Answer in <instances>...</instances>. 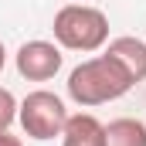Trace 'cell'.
Here are the masks:
<instances>
[{"label": "cell", "instance_id": "1", "mask_svg": "<svg viewBox=\"0 0 146 146\" xmlns=\"http://www.w3.org/2000/svg\"><path fill=\"white\" fill-rule=\"evenodd\" d=\"M65 85H68V99L75 106L92 109V106H106V102L122 99L136 82L122 72V65L112 61L109 54H95V58L82 61L78 68H72Z\"/></svg>", "mask_w": 146, "mask_h": 146}, {"label": "cell", "instance_id": "6", "mask_svg": "<svg viewBox=\"0 0 146 146\" xmlns=\"http://www.w3.org/2000/svg\"><path fill=\"white\" fill-rule=\"evenodd\" d=\"M61 146H106V126L92 112L68 115L65 133H61Z\"/></svg>", "mask_w": 146, "mask_h": 146}, {"label": "cell", "instance_id": "9", "mask_svg": "<svg viewBox=\"0 0 146 146\" xmlns=\"http://www.w3.org/2000/svg\"><path fill=\"white\" fill-rule=\"evenodd\" d=\"M0 146H24V143H21V136H10V129H7V133H0Z\"/></svg>", "mask_w": 146, "mask_h": 146}, {"label": "cell", "instance_id": "7", "mask_svg": "<svg viewBox=\"0 0 146 146\" xmlns=\"http://www.w3.org/2000/svg\"><path fill=\"white\" fill-rule=\"evenodd\" d=\"M106 146H146V122L143 119H112L106 126Z\"/></svg>", "mask_w": 146, "mask_h": 146}, {"label": "cell", "instance_id": "5", "mask_svg": "<svg viewBox=\"0 0 146 146\" xmlns=\"http://www.w3.org/2000/svg\"><path fill=\"white\" fill-rule=\"evenodd\" d=\"M106 54H109L112 61H119L122 72L129 75L133 82H143L146 78V41H139V37H133V34L112 37L109 44H106Z\"/></svg>", "mask_w": 146, "mask_h": 146}, {"label": "cell", "instance_id": "2", "mask_svg": "<svg viewBox=\"0 0 146 146\" xmlns=\"http://www.w3.org/2000/svg\"><path fill=\"white\" fill-rule=\"evenodd\" d=\"M51 31H54V44L58 48L92 54V51L109 44V17L99 7H92V3H65L54 14Z\"/></svg>", "mask_w": 146, "mask_h": 146}, {"label": "cell", "instance_id": "3", "mask_svg": "<svg viewBox=\"0 0 146 146\" xmlns=\"http://www.w3.org/2000/svg\"><path fill=\"white\" fill-rule=\"evenodd\" d=\"M17 122H21V129H24L31 139L48 143V139H54V136L65 133L68 109H65V102H61L54 92L37 88V92H27V99L17 106Z\"/></svg>", "mask_w": 146, "mask_h": 146}, {"label": "cell", "instance_id": "10", "mask_svg": "<svg viewBox=\"0 0 146 146\" xmlns=\"http://www.w3.org/2000/svg\"><path fill=\"white\" fill-rule=\"evenodd\" d=\"M3 65H7V48H3V41H0V72H3Z\"/></svg>", "mask_w": 146, "mask_h": 146}, {"label": "cell", "instance_id": "4", "mask_svg": "<svg viewBox=\"0 0 146 146\" xmlns=\"http://www.w3.org/2000/svg\"><path fill=\"white\" fill-rule=\"evenodd\" d=\"M61 48L54 41H24L14 54V65L17 75L27 78V82H48L61 72Z\"/></svg>", "mask_w": 146, "mask_h": 146}, {"label": "cell", "instance_id": "8", "mask_svg": "<svg viewBox=\"0 0 146 146\" xmlns=\"http://www.w3.org/2000/svg\"><path fill=\"white\" fill-rule=\"evenodd\" d=\"M17 99H14V92L10 88H0V133H7L10 126H14V119H17Z\"/></svg>", "mask_w": 146, "mask_h": 146}]
</instances>
